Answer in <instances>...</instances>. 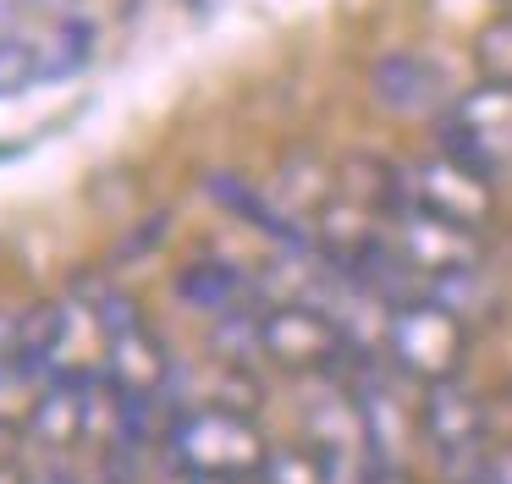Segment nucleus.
Wrapping results in <instances>:
<instances>
[{
  "mask_svg": "<svg viewBox=\"0 0 512 484\" xmlns=\"http://www.w3.org/2000/svg\"><path fill=\"white\" fill-rule=\"evenodd\" d=\"M34 484H72L67 473H45V479H34Z\"/></svg>",
  "mask_w": 512,
  "mask_h": 484,
  "instance_id": "6ab92c4d",
  "label": "nucleus"
},
{
  "mask_svg": "<svg viewBox=\"0 0 512 484\" xmlns=\"http://www.w3.org/2000/svg\"><path fill=\"white\" fill-rule=\"evenodd\" d=\"M468 484H512V451L507 446H490L485 462L474 468V479Z\"/></svg>",
  "mask_w": 512,
  "mask_h": 484,
  "instance_id": "dca6fc26",
  "label": "nucleus"
},
{
  "mask_svg": "<svg viewBox=\"0 0 512 484\" xmlns=\"http://www.w3.org/2000/svg\"><path fill=\"white\" fill-rule=\"evenodd\" d=\"M386 352L408 380L435 385V380H457L468 358V325L452 303L441 297H408L391 308L386 319Z\"/></svg>",
  "mask_w": 512,
  "mask_h": 484,
  "instance_id": "7ed1b4c3",
  "label": "nucleus"
},
{
  "mask_svg": "<svg viewBox=\"0 0 512 484\" xmlns=\"http://www.w3.org/2000/svg\"><path fill=\"white\" fill-rule=\"evenodd\" d=\"M89 380L83 374H50L45 380V396L34 402V418H28V429H34L39 446L50 451H72L83 435H89Z\"/></svg>",
  "mask_w": 512,
  "mask_h": 484,
  "instance_id": "6e6552de",
  "label": "nucleus"
},
{
  "mask_svg": "<svg viewBox=\"0 0 512 484\" xmlns=\"http://www.w3.org/2000/svg\"><path fill=\"white\" fill-rule=\"evenodd\" d=\"M171 451L204 484H254L270 457V440L248 413L215 402L171 424Z\"/></svg>",
  "mask_w": 512,
  "mask_h": 484,
  "instance_id": "f03ea898",
  "label": "nucleus"
},
{
  "mask_svg": "<svg viewBox=\"0 0 512 484\" xmlns=\"http://www.w3.org/2000/svg\"><path fill=\"white\" fill-rule=\"evenodd\" d=\"M254 484H336V462L320 446H270Z\"/></svg>",
  "mask_w": 512,
  "mask_h": 484,
  "instance_id": "4468645a",
  "label": "nucleus"
},
{
  "mask_svg": "<svg viewBox=\"0 0 512 484\" xmlns=\"http://www.w3.org/2000/svg\"><path fill=\"white\" fill-rule=\"evenodd\" d=\"M419 435L430 446V457L441 462V473L452 484H468L474 468L490 451V424H485V402L474 391H463L457 380H435L424 385L419 402Z\"/></svg>",
  "mask_w": 512,
  "mask_h": 484,
  "instance_id": "20e7f679",
  "label": "nucleus"
},
{
  "mask_svg": "<svg viewBox=\"0 0 512 484\" xmlns=\"http://www.w3.org/2000/svg\"><path fill=\"white\" fill-rule=\"evenodd\" d=\"M78 292L89 297L94 308V325L105 330V374H111L116 396L122 402H149V396H160L171 385V352L166 341L155 336V325H149L144 314H138V303H127L122 292H116L111 281H100V275H78Z\"/></svg>",
  "mask_w": 512,
  "mask_h": 484,
  "instance_id": "f257e3e1",
  "label": "nucleus"
},
{
  "mask_svg": "<svg viewBox=\"0 0 512 484\" xmlns=\"http://www.w3.org/2000/svg\"><path fill=\"white\" fill-rule=\"evenodd\" d=\"M204 187H210V198H215V204H221V209H232L237 220H248L254 231H265V237L287 242V248H309V231H303L292 215H281V209L270 204L265 193H254V187H248L243 176L215 171V176H204Z\"/></svg>",
  "mask_w": 512,
  "mask_h": 484,
  "instance_id": "1a4fd4ad",
  "label": "nucleus"
},
{
  "mask_svg": "<svg viewBox=\"0 0 512 484\" xmlns=\"http://www.w3.org/2000/svg\"><path fill=\"white\" fill-rule=\"evenodd\" d=\"M391 242H397V253L408 259V270L435 275V281H446V275H474L479 264H485L479 226L435 215V209H424V204H402L397 215H391Z\"/></svg>",
  "mask_w": 512,
  "mask_h": 484,
  "instance_id": "423d86ee",
  "label": "nucleus"
},
{
  "mask_svg": "<svg viewBox=\"0 0 512 484\" xmlns=\"http://www.w3.org/2000/svg\"><path fill=\"white\" fill-rule=\"evenodd\" d=\"M23 374V352H17V319H0V380Z\"/></svg>",
  "mask_w": 512,
  "mask_h": 484,
  "instance_id": "f3484780",
  "label": "nucleus"
},
{
  "mask_svg": "<svg viewBox=\"0 0 512 484\" xmlns=\"http://www.w3.org/2000/svg\"><path fill=\"white\" fill-rule=\"evenodd\" d=\"M177 292H182V303L204 308V314H237V308L248 303V281L232 264H215V259L188 264V270L177 275Z\"/></svg>",
  "mask_w": 512,
  "mask_h": 484,
  "instance_id": "f8f14e48",
  "label": "nucleus"
},
{
  "mask_svg": "<svg viewBox=\"0 0 512 484\" xmlns=\"http://www.w3.org/2000/svg\"><path fill=\"white\" fill-rule=\"evenodd\" d=\"M474 66H479V83L512 88V11H501L496 22H485V28H479Z\"/></svg>",
  "mask_w": 512,
  "mask_h": 484,
  "instance_id": "2eb2a0df",
  "label": "nucleus"
},
{
  "mask_svg": "<svg viewBox=\"0 0 512 484\" xmlns=\"http://www.w3.org/2000/svg\"><path fill=\"white\" fill-rule=\"evenodd\" d=\"M375 94L391 110H430L441 105V72L419 55H386L375 66Z\"/></svg>",
  "mask_w": 512,
  "mask_h": 484,
  "instance_id": "9b49d317",
  "label": "nucleus"
},
{
  "mask_svg": "<svg viewBox=\"0 0 512 484\" xmlns=\"http://www.w3.org/2000/svg\"><path fill=\"white\" fill-rule=\"evenodd\" d=\"M408 204H424V209H435V215L479 226V220L490 215V176H479V171H468L463 160L441 154V160L408 171Z\"/></svg>",
  "mask_w": 512,
  "mask_h": 484,
  "instance_id": "0eeeda50",
  "label": "nucleus"
},
{
  "mask_svg": "<svg viewBox=\"0 0 512 484\" xmlns=\"http://www.w3.org/2000/svg\"><path fill=\"white\" fill-rule=\"evenodd\" d=\"M50 61H45V39H28V33H6L0 28V99L23 94V88L45 83Z\"/></svg>",
  "mask_w": 512,
  "mask_h": 484,
  "instance_id": "ddd939ff",
  "label": "nucleus"
},
{
  "mask_svg": "<svg viewBox=\"0 0 512 484\" xmlns=\"http://www.w3.org/2000/svg\"><path fill=\"white\" fill-rule=\"evenodd\" d=\"M0 462H17V429L0 424Z\"/></svg>",
  "mask_w": 512,
  "mask_h": 484,
  "instance_id": "a211bd4d",
  "label": "nucleus"
},
{
  "mask_svg": "<svg viewBox=\"0 0 512 484\" xmlns=\"http://www.w3.org/2000/svg\"><path fill=\"white\" fill-rule=\"evenodd\" d=\"M72 308L67 303H34L28 314H17V352H23V374H56V358L67 347Z\"/></svg>",
  "mask_w": 512,
  "mask_h": 484,
  "instance_id": "9d476101",
  "label": "nucleus"
},
{
  "mask_svg": "<svg viewBox=\"0 0 512 484\" xmlns=\"http://www.w3.org/2000/svg\"><path fill=\"white\" fill-rule=\"evenodd\" d=\"M259 358H270L287 374H331L353 358V341L320 308L270 303V308H259Z\"/></svg>",
  "mask_w": 512,
  "mask_h": 484,
  "instance_id": "39448f33",
  "label": "nucleus"
}]
</instances>
